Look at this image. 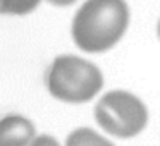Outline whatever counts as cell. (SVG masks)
<instances>
[{"mask_svg": "<svg viewBox=\"0 0 160 146\" xmlns=\"http://www.w3.org/2000/svg\"><path fill=\"white\" fill-rule=\"evenodd\" d=\"M50 4H53V5H57V7H66V5H71V4H74L76 0H48Z\"/></svg>", "mask_w": 160, "mask_h": 146, "instance_id": "obj_8", "label": "cell"}, {"mask_svg": "<svg viewBox=\"0 0 160 146\" xmlns=\"http://www.w3.org/2000/svg\"><path fill=\"white\" fill-rule=\"evenodd\" d=\"M157 36H158V40H160V19H158V24H157Z\"/></svg>", "mask_w": 160, "mask_h": 146, "instance_id": "obj_9", "label": "cell"}, {"mask_svg": "<svg viewBox=\"0 0 160 146\" xmlns=\"http://www.w3.org/2000/svg\"><path fill=\"white\" fill-rule=\"evenodd\" d=\"M95 120L107 134L129 139L145 131L148 110L134 93L114 90L105 93L95 105Z\"/></svg>", "mask_w": 160, "mask_h": 146, "instance_id": "obj_3", "label": "cell"}, {"mask_svg": "<svg viewBox=\"0 0 160 146\" xmlns=\"http://www.w3.org/2000/svg\"><path fill=\"white\" fill-rule=\"evenodd\" d=\"M35 139V125L21 115L0 120V146H29Z\"/></svg>", "mask_w": 160, "mask_h": 146, "instance_id": "obj_4", "label": "cell"}, {"mask_svg": "<svg viewBox=\"0 0 160 146\" xmlns=\"http://www.w3.org/2000/svg\"><path fill=\"white\" fill-rule=\"evenodd\" d=\"M129 21L126 0H86L72 19V40L83 52H108L126 35Z\"/></svg>", "mask_w": 160, "mask_h": 146, "instance_id": "obj_1", "label": "cell"}, {"mask_svg": "<svg viewBox=\"0 0 160 146\" xmlns=\"http://www.w3.org/2000/svg\"><path fill=\"white\" fill-rule=\"evenodd\" d=\"M42 0H0V14L24 16L33 12Z\"/></svg>", "mask_w": 160, "mask_h": 146, "instance_id": "obj_6", "label": "cell"}, {"mask_svg": "<svg viewBox=\"0 0 160 146\" xmlns=\"http://www.w3.org/2000/svg\"><path fill=\"white\" fill-rule=\"evenodd\" d=\"M29 146H60V144L55 138H52L48 134H43V136H38V138L33 139V143Z\"/></svg>", "mask_w": 160, "mask_h": 146, "instance_id": "obj_7", "label": "cell"}, {"mask_svg": "<svg viewBox=\"0 0 160 146\" xmlns=\"http://www.w3.org/2000/svg\"><path fill=\"white\" fill-rule=\"evenodd\" d=\"M66 146H114L112 141L90 127H79L67 136Z\"/></svg>", "mask_w": 160, "mask_h": 146, "instance_id": "obj_5", "label": "cell"}, {"mask_svg": "<svg viewBox=\"0 0 160 146\" xmlns=\"http://www.w3.org/2000/svg\"><path fill=\"white\" fill-rule=\"evenodd\" d=\"M47 88L53 98L66 103H84L103 88V74L93 62L76 55H60L47 74Z\"/></svg>", "mask_w": 160, "mask_h": 146, "instance_id": "obj_2", "label": "cell"}]
</instances>
